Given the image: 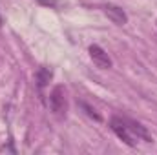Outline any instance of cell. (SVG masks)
Masks as SVG:
<instances>
[{
    "mask_svg": "<svg viewBox=\"0 0 157 155\" xmlns=\"http://www.w3.org/2000/svg\"><path fill=\"white\" fill-rule=\"evenodd\" d=\"M49 106L53 110V113L59 117H64L68 112V99H66V91L62 86H55L53 91L49 93Z\"/></svg>",
    "mask_w": 157,
    "mask_h": 155,
    "instance_id": "1",
    "label": "cell"
},
{
    "mask_svg": "<svg viewBox=\"0 0 157 155\" xmlns=\"http://www.w3.org/2000/svg\"><path fill=\"white\" fill-rule=\"evenodd\" d=\"M110 126H112V130L115 131V135H117L119 139L124 142V144H128V146H135V141H133V135H132V131L128 130V126L124 124V120L121 119V117H112V120H110Z\"/></svg>",
    "mask_w": 157,
    "mask_h": 155,
    "instance_id": "2",
    "label": "cell"
},
{
    "mask_svg": "<svg viewBox=\"0 0 157 155\" xmlns=\"http://www.w3.org/2000/svg\"><path fill=\"white\" fill-rule=\"evenodd\" d=\"M88 51H90V57H91V60L95 62L97 68H101V70H110V68H112V59H110V55H108L101 46L91 44V46L88 47Z\"/></svg>",
    "mask_w": 157,
    "mask_h": 155,
    "instance_id": "3",
    "label": "cell"
},
{
    "mask_svg": "<svg viewBox=\"0 0 157 155\" xmlns=\"http://www.w3.org/2000/svg\"><path fill=\"white\" fill-rule=\"evenodd\" d=\"M104 15H106L113 24H117V26H124V24L128 22V15L124 13V9L119 7V6H115V4H106V6H104Z\"/></svg>",
    "mask_w": 157,
    "mask_h": 155,
    "instance_id": "4",
    "label": "cell"
},
{
    "mask_svg": "<svg viewBox=\"0 0 157 155\" xmlns=\"http://www.w3.org/2000/svg\"><path fill=\"white\" fill-rule=\"evenodd\" d=\"M124 120V124L128 126V130L132 131V135H135L137 139H143V141H146V142H152L154 139H152V135L148 133V130L141 124V122H135V120H130V119H122Z\"/></svg>",
    "mask_w": 157,
    "mask_h": 155,
    "instance_id": "5",
    "label": "cell"
},
{
    "mask_svg": "<svg viewBox=\"0 0 157 155\" xmlns=\"http://www.w3.org/2000/svg\"><path fill=\"white\" fill-rule=\"evenodd\" d=\"M51 77H53V73H51L49 68H40L39 71H37V82H39L40 88L48 86V82L51 80Z\"/></svg>",
    "mask_w": 157,
    "mask_h": 155,
    "instance_id": "6",
    "label": "cell"
},
{
    "mask_svg": "<svg viewBox=\"0 0 157 155\" xmlns=\"http://www.w3.org/2000/svg\"><path fill=\"white\" fill-rule=\"evenodd\" d=\"M80 106L84 108V112H86V113H88V115H90V117H93L95 120H101V115H99V113H97V112H95V110H93L91 106H88L86 102H80Z\"/></svg>",
    "mask_w": 157,
    "mask_h": 155,
    "instance_id": "7",
    "label": "cell"
},
{
    "mask_svg": "<svg viewBox=\"0 0 157 155\" xmlns=\"http://www.w3.org/2000/svg\"><path fill=\"white\" fill-rule=\"evenodd\" d=\"M40 6H46V7H57V0H37Z\"/></svg>",
    "mask_w": 157,
    "mask_h": 155,
    "instance_id": "8",
    "label": "cell"
},
{
    "mask_svg": "<svg viewBox=\"0 0 157 155\" xmlns=\"http://www.w3.org/2000/svg\"><path fill=\"white\" fill-rule=\"evenodd\" d=\"M0 26H2V18H0Z\"/></svg>",
    "mask_w": 157,
    "mask_h": 155,
    "instance_id": "9",
    "label": "cell"
}]
</instances>
